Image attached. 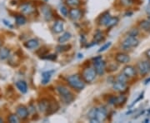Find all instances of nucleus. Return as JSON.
<instances>
[{
    "label": "nucleus",
    "mask_w": 150,
    "mask_h": 123,
    "mask_svg": "<svg viewBox=\"0 0 150 123\" xmlns=\"http://www.w3.org/2000/svg\"><path fill=\"white\" fill-rule=\"evenodd\" d=\"M67 82L72 88L77 91H81L85 87V82L79 74L69 76L67 77Z\"/></svg>",
    "instance_id": "f257e3e1"
},
{
    "label": "nucleus",
    "mask_w": 150,
    "mask_h": 123,
    "mask_svg": "<svg viewBox=\"0 0 150 123\" xmlns=\"http://www.w3.org/2000/svg\"><path fill=\"white\" fill-rule=\"evenodd\" d=\"M119 3L123 7H131L136 3V0H119Z\"/></svg>",
    "instance_id": "cd10ccee"
},
{
    "label": "nucleus",
    "mask_w": 150,
    "mask_h": 123,
    "mask_svg": "<svg viewBox=\"0 0 150 123\" xmlns=\"http://www.w3.org/2000/svg\"><path fill=\"white\" fill-rule=\"evenodd\" d=\"M66 4L71 8H77L81 4V0H66Z\"/></svg>",
    "instance_id": "bb28decb"
},
{
    "label": "nucleus",
    "mask_w": 150,
    "mask_h": 123,
    "mask_svg": "<svg viewBox=\"0 0 150 123\" xmlns=\"http://www.w3.org/2000/svg\"><path fill=\"white\" fill-rule=\"evenodd\" d=\"M127 101V96L121 95V96H118L116 97V107L118 106H123V104L126 102Z\"/></svg>",
    "instance_id": "a878e982"
},
{
    "label": "nucleus",
    "mask_w": 150,
    "mask_h": 123,
    "mask_svg": "<svg viewBox=\"0 0 150 123\" xmlns=\"http://www.w3.org/2000/svg\"><path fill=\"white\" fill-rule=\"evenodd\" d=\"M145 54H146L147 58L150 59V49H149V50H147V51L145 52Z\"/></svg>",
    "instance_id": "ea45409f"
},
{
    "label": "nucleus",
    "mask_w": 150,
    "mask_h": 123,
    "mask_svg": "<svg viewBox=\"0 0 150 123\" xmlns=\"http://www.w3.org/2000/svg\"><path fill=\"white\" fill-rule=\"evenodd\" d=\"M10 56V50L7 48H0V60H5Z\"/></svg>",
    "instance_id": "412c9836"
},
{
    "label": "nucleus",
    "mask_w": 150,
    "mask_h": 123,
    "mask_svg": "<svg viewBox=\"0 0 150 123\" xmlns=\"http://www.w3.org/2000/svg\"><path fill=\"white\" fill-rule=\"evenodd\" d=\"M19 8H20V11L23 14H27V15H30V14H32L33 13L35 12V8L30 3L22 4L20 7H19Z\"/></svg>",
    "instance_id": "1a4fd4ad"
},
{
    "label": "nucleus",
    "mask_w": 150,
    "mask_h": 123,
    "mask_svg": "<svg viewBox=\"0 0 150 123\" xmlns=\"http://www.w3.org/2000/svg\"><path fill=\"white\" fill-rule=\"evenodd\" d=\"M54 73V71H47L42 73V83L47 84L51 79L52 74Z\"/></svg>",
    "instance_id": "6ab92c4d"
},
{
    "label": "nucleus",
    "mask_w": 150,
    "mask_h": 123,
    "mask_svg": "<svg viewBox=\"0 0 150 123\" xmlns=\"http://www.w3.org/2000/svg\"><path fill=\"white\" fill-rule=\"evenodd\" d=\"M116 97L115 96H110L108 99V103L109 105H112V106H115L116 105Z\"/></svg>",
    "instance_id": "f704fd0d"
},
{
    "label": "nucleus",
    "mask_w": 150,
    "mask_h": 123,
    "mask_svg": "<svg viewBox=\"0 0 150 123\" xmlns=\"http://www.w3.org/2000/svg\"><path fill=\"white\" fill-rule=\"evenodd\" d=\"M139 44V41L136 38V37H132V36L128 35L121 43V48H123V50L127 51L131 48L138 47Z\"/></svg>",
    "instance_id": "20e7f679"
},
{
    "label": "nucleus",
    "mask_w": 150,
    "mask_h": 123,
    "mask_svg": "<svg viewBox=\"0 0 150 123\" xmlns=\"http://www.w3.org/2000/svg\"><path fill=\"white\" fill-rule=\"evenodd\" d=\"M149 82H150V77H149V78H148L147 80L145 81V84H148Z\"/></svg>",
    "instance_id": "79ce46f5"
},
{
    "label": "nucleus",
    "mask_w": 150,
    "mask_h": 123,
    "mask_svg": "<svg viewBox=\"0 0 150 123\" xmlns=\"http://www.w3.org/2000/svg\"><path fill=\"white\" fill-rule=\"evenodd\" d=\"M139 27L142 30H144L146 32L150 33V20H149V19H144V20L139 22Z\"/></svg>",
    "instance_id": "a211bd4d"
},
{
    "label": "nucleus",
    "mask_w": 150,
    "mask_h": 123,
    "mask_svg": "<svg viewBox=\"0 0 150 123\" xmlns=\"http://www.w3.org/2000/svg\"><path fill=\"white\" fill-rule=\"evenodd\" d=\"M60 12L64 17L69 16V9L66 6H61L60 7Z\"/></svg>",
    "instance_id": "473e14b6"
},
{
    "label": "nucleus",
    "mask_w": 150,
    "mask_h": 123,
    "mask_svg": "<svg viewBox=\"0 0 150 123\" xmlns=\"http://www.w3.org/2000/svg\"><path fill=\"white\" fill-rule=\"evenodd\" d=\"M111 44H112V43H110V42H109V43H106V44H104L103 47H101V48H99V50H98V53H102V52L106 51V50H107V49H108V48H109V47L111 46Z\"/></svg>",
    "instance_id": "c9c22d12"
},
{
    "label": "nucleus",
    "mask_w": 150,
    "mask_h": 123,
    "mask_svg": "<svg viewBox=\"0 0 150 123\" xmlns=\"http://www.w3.org/2000/svg\"><path fill=\"white\" fill-rule=\"evenodd\" d=\"M70 38H71V33L69 32H65L64 33H63V34H62V36H60V37H59V39H58V41H59V43L61 44V43H66V42H68Z\"/></svg>",
    "instance_id": "5701e85b"
},
{
    "label": "nucleus",
    "mask_w": 150,
    "mask_h": 123,
    "mask_svg": "<svg viewBox=\"0 0 150 123\" xmlns=\"http://www.w3.org/2000/svg\"><path fill=\"white\" fill-rule=\"evenodd\" d=\"M144 92L143 91V92H142V93H141V94L139 95V97H138V98H137V99H136L135 101H134V102H133V103H132V104H131V105L129 106V107H134V105H135V104H136L137 102H139V101H140V100H142V99L144 98Z\"/></svg>",
    "instance_id": "e433bc0d"
},
{
    "label": "nucleus",
    "mask_w": 150,
    "mask_h": 123,
    "mask_svg": "<svg viewBox=\"0 0 150 123\" xmlns=\"http://www.w3.org/2000/svg\"><path fill=\"white\" fill-rule=\"evenodd\" d=\"M0 122H3V119L0 117Z\"/></svg>",
    "instance_id": "de8ad7c7"
},
{
    "label": "nucleus",
    "mask_w": 150,
    "mask_h": 123,
    "mask_svg": "<svg viewBox=\"0 0 150 123\" xmlns=\"http://www.w3.org/2000/svg\"><path fill=\"white\" fill-rule=\"evenodd\" d=\"M16 114L20 119L24 120V119L28 118V114H29V112H28L27 107L23 106V105H20V106H18V107H17Z\"/></svg>",
    "instance_id": "9b49d317"
},
{
    "label": "nucleus",
    "mask_w": 150,
    "mask_h": 123,
    "mask_svg": "<svg viewBox=\"0 0 150 123\" xmlns=\"http://www.w3.org/2000/svg\"><path fill=\"white\" fill-rule=\"evenodd\" d=\"M147 13H148V14H150V8H147Z\"/></svg>",
    "instance_id": "37998d69"
},
{
    "label": "nucleus",
    "mask_w": 150,
    "mask_h": 123,
    "mask_svg": "<svg viewBox=\"0 0 150 123\" xmlns=\"http://www.w3.org/2000/svg\"><path fill=\"white\" fill-rule=\"evenodd\" d=\"M148 19H149V20H150V14H149V16H148Z\"/></svg>",
    "instance_id": "49530a36"
},
{
    "label": "nucleus",
    "mask_w": 150,
    "mask_h": 123,
    "mask_svg": "<svg viewBox=\"0 0 150 123\" xmlns=\"http://www.w3.org/2000/svg\"><path fill=\"white\" fill-rule=\"evenodd\" d=\"M52 29H53V32L54 33H60V32H62L64 31V22L62 21H60V20L56 21L54 23Z\"/></svg>",
    "instance_id": "f3484780"
},
{
    "label": "nucleus",
    "mask_w": 150,
    "mask_h": 123,
    "mask_svg": "<svg viewBox=\"0 0 150 123\" xmlns=\"http://www.w3.org/2000/svg\"><path fill=\"white\" fill-rule=\"evenodd\" d=\"M108 117V110L107 108L105 107H98V110H97L96 116L95 118L93 119L92 121H90L91 122H103L106 120V118Z\"/></svg>",
    "instance_id": "423d86ee"
},
{
    "label": "nucleus",
    "mask_w": 150,
    "mask_h": 123,
    "mask_svg": "<svg viewBox=\"0 0 150 123\" xmlns=\"http://www.w3.org/2000/svg\"><path fill=\"white\" fill-rule=\"evenodd\" d=\"M118 22V18L117 17H111L110 18H109V20L107 22V24L105 25V27H112L113 26H115L117 23Z\"/></svg>",
    "instance_id": "b1692460"
},
{
    "label": "nucleus",
    "mask_w": 150,
    "mask_h": 123,
    "mask_svg": "<svg viewBox=\"0 0 150 123\" xmlns=\"http://www.w3.org/2000/svg\"><path fill=\"white\" fill-rule=\"evenodd\" d=\"M118 68V66L115 64H112L111 66H109L108 67V71H109V72H113V71H116Z\"/></svg>",
    "instance_id": "58836bf2"
},
{
    "label": "nucleus",
    "mask_w": 150,
    "mask_h": 123,
    "mask_svg": "<svg viewBox=\"0 0 150 123\" xmlns=\"http://www.w3.org/2000/svg\"><path fill=\"white\" fill-rule=\"evenodd\" d=\"M56 48H57V51L59 52V53H64V52H67V51L69 50L71 48V45L61 43V45H59Z\"/></svg>",
    "instance_id": "393cba45"
},
{
    "label": "nucleus",
    "mask_w": 150,
    "mask_h": 123,
    "mask_svg": "<svg viewBox=\"0 0 150 123\" xmlns=\"http://www.w3.org/2000/svg\"><path fill=\"white\" fill-rule=\"evenodd\" d=\"M1 45H2V40L0 39V47H1Z\"/></svg>",
    "instance_id": "09e8293b"
},
{
    "label": "nucleus",
    "mask_w": 150,
    "mask_h": 123,
    "mask_svg": "<svg viewBox=\"0 0 150 123\" xmlns=\"http://www.w3.org/2000/svg\"><path fill=\"white\" fill-rule=\"evenodd\" d=\"M17 88L21 91L22 93H26L28 91V85L24 81H18L16 82Z\"/></svg>",
    "instance_id": "aec40b11"
},
{
    "label": "nucleus",
    "mask_w": 150,
    "mask_h": 123,
    "mask_svg": "<svg viewBox=\"0 0 150 123\" xmlns=\"http://www.w3.org/2000/svg\"><path fill=\"white\" fill-rule=\"evenodd\" d=\"M149 113H150V110H149Z\"/></svg>",
    "instance_id": "8fccbe9b"
},
{
    "label": "nucleus",
    "mask_w": 150,
    "mask_h": 123,
    "mask_svg": "<svg viewBox=\"0 0 150 123\" xmlns=\"http://www.w3.org/2000/svg\"><path fill=\"white\" fill-rule=\"evenodd\" d=\"M57 91L59 92V96L61 97L62 101L65 102L66 104H69L70 102H72L74 99V96L73 94V92L70 91L69 89L64 85H59L56 87Z\"/></svg>",
    "instance_id": "f03ea898"
},
{
    "label": "nucleus",
    "mask_w": 150,
    "mask_h": 123,
    "mask_svg": "<svg viewBox=\"0 0 150 123\" xmlns=\"http://www.w3.org/2000/svg\"><path fill=\"white\" fill-rule=\"evenodd\" d=\"M3 22H4V24H5V25H7V26H9L10 27H12V25H11L10 23H9V22H7L6 20H4V19L3 20Z\"/></svg>",
    "instance_id": "a19ab883"
},
{
    "label": "nucleus",
    "mask_w": 150,
    "mask_h": 123,
    "mask_svg": "<svg viewBox=\"0 0 150 123\" xmlns=\"http://www.w3.org/2000/svg\"><path fill=\"white\" fill-rule=\"evenodd\" d=\"M45 56H47V57H44L43 58L48 59V60H55L57 58L56 54H49V55H45Z\"/></svg>",
    "instance_id": "4c0bfd02"
},
{
    "label": "nucleus",
    "mask_w": 150,
    "mask_h": 123,
    "mask_svg": "<svg viewBox=\"0 0 150 123\" xmlns=\"http://www.w3.org/2000/svg\"><path fill=\"white\" fill-rule=\"evenodd\" d=\"M123 73L127 76L129 78H133V77H136L137 71H136L134 67L131 66V65H128V66H126V67L123 68Z\"/></svg>",
    "instance_id": "4468645a"
},
{
    "label": "nucleus",
    "mask_w": 150,
    "mask_h": 123,
    "mask_svg": "<svg viewBox=\"0 0 150 123\" xmlns=\"http://www.w3.org/2000/svg\"><path fill=\"white\" fill-rule=\"evenodd\" d=\"M137 69L140 73V75L145 76L150 73V62L149 61H142L138 63Z\"/></svg>",
    "instance_id": "0eeeda50"
},
{
    "label": "nucleus",
    "mask_w": 150,
    "mask_h": 123,
    "mask_svg": "<svg viewBox=\"0 0 150 123\" xmlns=\"http://www.w3.org/2000/svg\"><path fill=\"white\" fill-rule=\"evenodd\" d=\"M112 89L118 92H125L128 90V85L127 82H123L120 81H114L112 82Z\"/></svg>",
    "instance_id": "6e6552de"
},
{
    "label": "nucleus",
    "mask_w": 150,
    "mask_h": 123,
    "mask_svg": "<svg viewBox=\"0 0 150 123\" xmlns=\"http://www.w3.org/2000/svg\"><path fill=\"white\" fill-rule=\"evenodd\" d=\"M19 120H20V118L18 117L17 114H11L8 117V122H9L10 123L19 122Z\"/></svg>",
    "instance_id": "c85d7f7f"
},
{
    "label": "nucleus",
    "mask_w": 150,
    "mask_h": 123,
    "mask_svg": "<svg viewBox=\"0 0 150 123\" xmlns=\"http://www.w3.org/2000/svg\"><path fill=\"white\" fill-rule=\"evenodd\" d=\"M97 110H98V107H93V108H92L91 110L88 112V118L89 119V121H92L93 119L95 118Z\"/></svg>",
    "instance_id": "c756f323"
},
{
    "label": "nucleus",
    "mask_w": 150,
    "mask_h": 123,
    "mask_svg": "<svg viewBox=\"0 0 150 123\" xmlns=\"http://www.w3.org/2000/svg\"><path fill=\"white\" fill-rule=\"evenodd\" d=\"M139 34V31L137 28H132L129 32V33H128V35L132 36V37H137Z\"/></svg>",
    "instance_id": "72a5a7b5"
},
{
    "label": "nucleus",
    "mask_w": 150,
    "mask_h": 123,
    "mask_svg": "<svg viewBox=\"0 0 150 123\" xmlns=\"http://www.w3.org/2000/svg\"><path fill=\"white\" fill-rule=\"evenodd\" d=\"M79 58H83V54H79Z\"/></svg>",
    "instance_id": "c03bdc74"
},
{
    "label": "nucleus",
    "mask_w": 150,
    "mask_h": 123,
    "mask_svg": "<svg viewBox=\"0 0 150 123\" xmlns=\"http://www.w3.org/2000/svg\"><path fill=\"white\" fill-rule=\"evenodd\" d=\"M41 13L46 21H50L53 18V12L48 5H43L41 7Z\"/></svg>",
    "instance_id": "f8f14e48"
},
{
    "label": "nucleus",
    "mask_w": 150,
    "mask_h": 123,
    "mask_svg": "<svg viewBox=\"0 0 150 123\" xmlns=\"http://www.w3.org/2000/svg\"><path fill=\"white\" fill-rule=\"evenodd\" d=\"M38 45H39V42H38V40L36 39V38L29 39L26 43H24V46L28 49H34V48H37L38 47Z\"/></svg>",
    "instance_id": "dca6fc26"
},
{
    "label": "nucleus",
    "mask_w": 150,
    "mask_h": 123,
    "mask_svg": "<svg viewBox=\"0 0 150 123\" xmlns=\"http://www.w3.org/2000/svg\"><path fill=\"white\" fill-rule=\"evenodd\" d=\"M110 18H111V16H110L108 11L103 13L102 15L99 17V18H98V24L101 25V26H105Z\"/></svg>",
    "instance_id": "2eb2a0df"
},
{
    "label": "nucleus",
    "mask_w": 150,
    "mask_h": 123,
    "mask_svg": "<svg viewBox=\"0 0 150 123\" xmlns=\"http://www.w3.org/2000/svg\"><path fill=\"white\" fill-rule=\"evenodd\" d=\"M69 16L72 19V20H79L80 19L82 16H83V13H82V11L78 8H72L69 11Z\"/></svg>",
    "instance_id": "9d476101"
},
{
    "label": "nucleus",
    "mask_w": 150,
    "mask_h": 123,
    "mask_svg": "<svg viewBox=\"0 0 150 123\" xmlns=\"http://www.w3.org/2000/svg\"><path fill=\"white\" fill-rule=\"evenodd\" d=\"M129 79V77L125 75V74H123V72H122L121 74H119V75L117 77V80L120 81V82H127Z\"/></svg>",
    "instance_id": "2f4dec72"
},
{
    "label": "nucleus",
    "mask_w": 150,
    "mask_h": 123,
    "mask_svg": "<svg viewBox=\"0 0 150 123\" xmlns=\"http://www.w3.org/2000/svg\"><path fill=\"white\" fill-rule=\"evenodd\" d=\"M144 122H149V119H146Z\"/></svg>",
    "instance_id": "a18cd8bd"
},
{
    "label": "nucleus",
    "mask_w": 150,
    "mask_h": 123,
    "mask_svg": "<svg viewBox=\"0 0 150 123\" xmlns=\"http://www.w3.org/2000/svg\"><path fill=\"white\" fill-rule=\"evenodd\" d=\"M103 38V33L102 32H100V31H98L94 35V40L96 42H100Z\"/></svg>",
    "instance_id": "7c9ffc66"
},
{
    "label": "nucleus",
    "mask_w": 150,
    "mask_h": 123,
    "mask_svg": "<svg viewBox=\"0 0 150 123\" xmlns=\"http://www.w3.org/2000/svg\"><path fill=\"white\" fill-rule=\"evenodd\" d=\"M14 18H15V21H16V23L19 26H22V25H24L26 22H27V19L26 18L22 15V14H17L14 16Z\"/></svg>",
    "instance_id": "4be33fe9"
},
{
    "label": "nucleus",
    "mask_w": 150,
    "mask_h": 123,
    "mask_svg": "<svg viewBox=\"0 0 150 123\" xmlns=\"http://www.w3.org/2000/svg\"><path fill=\"white\" fill-rule=\"evenodd\" d=\"M93 67L96 71L97 75H103L107 69V65L106 63L102 59V57L98 56L96 58H93Z\"/></svg>",
    "instance_id": "7ed1b4c3"
},
{
    "label": "nucleus",
    "mask_w": 150,
    "mask_h": 123,
    "mask_svg": "<svg viewBox=\"0 0 150 123\" xmlns=\"http://www.w3.org/2000/svg\"><path fill=\"white\" fill-rule=\"evenodd\" d=\"M115 61L118 63L127 64V63H129V61H130V57L128 54L123 53H119L116 54Z\"/></svg>",
    "instance_id": "ddd939ff"
},
{
    "label": "nucleus",
    "mask_w": 150,
    "mask_h": 123,
    "mask_svg": "<svg viewBox=\"0 0 150 123\" xmlns=\"http://www.w3.org/2000/svg\"><path fill=\"white\" fill-rule=\"evenodd\" d=\"M97 76V72L94 67H88L83 70L82 72V77L87 83H90L93 81L95 79Z\"/></svg>",
    "instance_id": "39448f33"
}]
</instances>
